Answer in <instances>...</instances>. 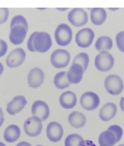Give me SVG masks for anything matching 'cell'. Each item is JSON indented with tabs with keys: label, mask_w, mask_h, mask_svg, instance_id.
Segmentation results:
<instances>
[{
	"label": "cell",
	"mask_w": 124,
	"mask_h": 146,
	"mask_svg": "<svg viewBox=\"0 0 124 146\" xmlns=\"http://www.w3.org/2000/svg\"><path fill=\"white\" fill-rule=\"evenodd\" d=\"M28 29V24L24 16H14L10 22V32L9 40L14 45L21 44L26 36Z\"/></svg>",
	"instance_id": "cell-1"
},
{
	"label": "cell",
	"mask_w": 124,
	"mask_h": 146,
	"mask_svg": "<svg viewBox=\"0 0 124 146\" xmlns=\"http://www.w3.org/2000/svg\"><path fill=\"white\" fill-rule=\"evenodd\" d=\"M52 39L46 32H34L31 34L27 42L28 49L31 52L46 53L52 46Z\"/></svg>",
	"instance_id": "cell-2"
},
{
	"label": "cell",
	"mask_w": 124,
	"mask_h": 146,
	"mask_svg": "<svg viewBox=\"0 0 124 146\" xmlns=\"http://www.w3.org/2000/svg\"><path fill=\"white\" fill-rule=\"evenodd\" d=\"M54 38L59 46L68 45L72 38V31L70 27L66 24H59L54 32Z\"/></svg>",
	"instance_id": "cell-3"
},
{
	"label": "cell",
	"mask_w": 124,
	"mask_h": 146,
	"mask_svg": "<svg viewBox=\"0 0 124 146\" xmlns=\"http://www.w3.org/2000/svg\"><path fill=\"white\" fill-rule=\"evenodd\" d=\"M113 56L107 51H101L96 56L94 64L96 69L102 72L110 71L114 66Z\"/></svg>",
	"instance_id": "cell-4"
},
{
	"label": "cell",
	"mask_w": 124,
	"mask_h": 146,
	"mask_svg": "<svg viewBox=\"0 0 124 146\" xmlns=\"http://www.w3.org/2000/svg\"><path fill=\"white\" fill-rule=\"evenodd\" d=\"M104 86L108 93L113 96L120 94L123 90V80L117 75L108 76L104 81Z\"/></svg>",
	"instance_id": "cell-5"
},
{
	"label": "cell",
	"mask_w": 124,
	"mask_h": 146,
	"mask_svg": "<svg viewBox=\"0 0 124 146\" xmlns=\"http://www.w3.org/2000/svg\"><path fill=\"white\" fill-rule=\"evenodd\" d=\"M42 121L36 116H32L26 120L24 125V132L29 137H37L42 131Z\"/></svg>",
	"instance_id": "cell-6"
},
{
	"label": "cell",
	"mask_w": 124,
	"mask_h": 146,
	"mask_svg": "<svg viewBox=\"0 0 124 146\" xmlns=\"http://www.w3.org/2000/svg\"><path fill=\"white\" fill-rule=\"evenodd\" d=\"M70 60L69 52L64 49H57L52 53L51 62L52 66L57 69H62L68 66Z\"/></svg>",
	"instance_id": "cell-7"
},
{
	"label": "cell",
	"mask_w": 124,
	"mask_h": 146,
	"mask_svg": "<svg viewBox=\"0 0 124 146\" xmlns=\"http://www.w3.org/2000/svg\"><path fill=\"white\" fill-rule=\"evenodd\" d=\"M94 38V31L91 29L85 28L77 32L75 37V41L79 47L87 48L92 44Z\"/></svg>",
	"instance_id": "cell-8"
},
{
	"label": "cell",
	"mask_w": 124,
	"mask_h": 146,
	"mask_svg": "<svg viewBox=\"0 0 124 146\" xmlns=\"http://www.w3.org/2000/svg\"><path fill=\"white\" fill-rule=\"evenodd\" d=\"M80 103L83 109L91 111L99 107L100 99L96 94L93 92H88L82 94L80 98Z\"/></svg>",
	"instance_id": "cell-9"
},
{
	"label": "cell",
	"mask_w": 124,
	"mask_h": 146,
	"mask_svg": "<svg viewBox=\"0 0 124 146\" xmlns=\"http://www.w3.org/2000/svg\"><path fill=\"white\" fill-rule=\"evenodd\" d=\"M68 19L75 27H81L88 22V14L83 9L75 8L69 13Z\"/></svg>",
	"instance_id": "cell-10"
},
{
	"label": "cell",
	"mask_w": 124,
	"mask_h": 146,
	"mask_svg": "<svg viewBox=\"0 0 124 146\" xmlns=\"http://www.w3.org/2000/svg\"><path fill=\"white\" fill-rule=\"evenodd\" d=\"M26 56V54L23 48H15L11 51L6 58V64L10 68L17 67L25 60Z\"/></svg>",
	"instance_id": "cell-11"
},
{
	"label": "cell",
	"mask_w": 124,
	"mask_h": 146,
	"mask_svg": "<svg viewBox=\"0 0 124 146\" xmlns=\"http://www.w3.org/2000/svg\"><path fill=\"white\" fill-rule=\"evenodd\" d=\"M33 116H36L42 121H46L50 115V109L47 103L42 100H37L32 105Z\"/></svg>",
	"instance_id": "cell-12"
},
{
	"label": "cell",
	"mask_w": 124,
	"mask_h": 146,
	"mask_svg": "<svg viewBox=\"0 0 124 146\" xmlns=\"http://www.w3.org/2000/svg\"><path fill=\"white\" fill-rule=\"evenodd\" d=\"M48 139L52 142H59L64 135L62 126L57 122H51L46 127Z\"/></svg>",
	"instance_id": "cell-13"
},
{
	"label": "cell",
	"mask_w": 124,
	"mask_h": 146,
	"mask_svg": "<svg viewBox=\"0 0 124 146\" xmlns=\"http://www.w3.org/2000/svg\"><path fill=\"white\" fill-rule=\"evenodd\" d=\"M27 105L26 99L23 96H17L8 103L6 111L10 115L14 116L16 113L20 112Z\"/></svg>",
	"instance_id": "cell-14"
},
{
	"label": "cell",
	"mask_w": 124,
	"mask_h": 146,
	"mask_svg": "<svg viewBox=\"0 0 124 146\" xmlns=\"http://www.w3.org/2000/svg\"><path fill=\"white\" fill-rule=\"evenodd\" d=\"M44 80V73L39 68H34L29 71L28 84L31 88H37L43 84Z\"/></svg>",
	"instance_id": "cell-15"
},
{
	"label": "cell",
	"mask_w": 124,
	"mask_h": 146,
	"mask_svg": "<svg viewBox=\"0 0 124 146\" xmlns=\"http://www.w3.org/2000/svg\"><path fill=\"white\" fill-rule=\"evenodd\" d=\"M83 69L81 65L78 64H72L67 73V78L70 83H79L83 78Z\"/></svg>",
	"instance_id": "cell-16"
},
{
	"label": "cell",
	"mask_w": 124,
	"mask_h": 146,
	"mask_svg": "<svg viewBox=\"0 0 124 146\" xmlns=\"http://www.w3.org/2000/svg\"><path fill=\"white\" fill-rule=\"evenodd\" d=\"M77 98L76 94L70 91L63 93L59 98V103L61 106L67 110L75 108V105H77Z\"/></svg>",
	"instance_id": "cell-17"
},
{
	"label": "cell",
	"mask_w": 124,
	"mask_h": 146,
	"mask_svg": "<svg viewBox=\"0 0 124 146\" xmlns=\"http://www.w3.org/2000/svg\"><path fill=\"white\" fill-rule=\"evenodd\" d=\"M117 111V108L115 103H108L99 111V118L103 121H109L115 117Z\"/></svg>",
	"instance_id": "cell-18"
},
{
	"label": "cell",
	"mask_w": 124,
	"mask_h": 146,
	"mask_svg": "<svg viewBox=\"0 0 124 146\" xmlns=\"http://www.w3.org/2000/svg\"><path fill=\"white\" fill-rule=\"evenodd\" d=\"M107 13L103 8H93L91 11V19L93 24L96 26L101 25L105 22Z\"/></svg>",
	"instance_id": "cell-19"
},
{
	"label": "cell",
	"mask_w": 124,
	"mask_h": 146,
	"mask_svg": "<svg viewBox=\"0 0 124 146\" xmlns=\"http://www.w3.org/2000/svg\"><path fill=\"white\" fill-rule=\"evenodd\" d=\"M21 135V131L19 127L16 125H10L5 129L4 138L5 141L9 143L15 142L19 139Z\"/></svg>",
	"instance_id": "cell-20"
},
{
	"label": "cell",
	"mask_w": 124,
	"mask_h": 146,
	"mask_svg": "<svg viewBox=\"0 0 124 146\" xmlns=\"http://www.w3.org/2000/svg\"><path fill=\"white\" fill-rule=\"evenodd\" d=\"M68 122L72 127L75 128H81L86 123V118L83 113L79 111H73L69 115Z\"/></svg>",
	"instance_id": "cell-21"
},
{
	"label": "cell",
	"mask_w": 124,
	"mask_h": 146,
	"mask_svg": "<svg viewBox=\"0 0 124 146\" xmlns=\"http://www.w3.org/2000/svg\"><path fill=\"white\" fill-rule=\"evenodd\" d=\"M98 142L100 146H114L117 143L114 133L109 129L101 133Z\"/></svg>",
	"instance_id": "cell-22"
},
{
	"label": "cell",
	"mask_w": 124,
	"mask_h": 146,
	"mask_svg": "<svg viewBox=\"0 0 124 146\" xmlns=\"http://www.w3.org/2000/svg\"><path fill=\"white\" fill-rule=\"evenodd\" d=\"M53 82L55 87L59 90H64L70 85V82L68 80L67 72L66 71H62L56 74Z\"/></svg>",
	"instance_id": "cell-23"
},
{
	"label": "cell",
	"mask_w": 124,
	"mask_h": 146,
	"mask_svg": "<svg viewBox=\"0 0 124 146\" xmlns=\"http://www.w3.org/2000/svg\"><path fill=\"white\" fill-rule=\"evenodd\" d=\"M95 48L98 51H107L112 48V40L110 37L101 36L96 40Z\"/></svg>",
	"instance_id": "cell-24"
},
{
	"label": "cell",
	"mask_w": 124,
	"mask_h": 146,
	"mask_svg": "<svg viewBox=\"0 0 124 146\" xmlns=\"http://www.w3.org/2000/svg\"><path fill=\"white\" fill-rule=\"evenodd\" d=\"M65 146H84L85 141L77 134H72L66 138Z\"/></svg>",
	"instance_id": "cell-25"
},
{
	"label": "cell",
	"mask_w": 124,
	"mask_h": 146,
	"mask_svg": "<svg viewBox=\"0 0 124 146\" xmlns=\"http://www.w3.org/2000/svg\"><path fill=\"white\" fill-rule=\"evenodd\" d=\"M72 64H78L83 67V71H86L89 64V56L86 53H80L75 57Z\"/></svg>",
	"instance_id": "cell-26"
},
{
	"label": "cell",
	"mask_w": 124,
	"mask_h": 146,
	"mask_svg": "<svg viewBox=\"0 0 124 146\" xmlns=\"http://www.w3.org/2000/svg\"><path fill=\"white\" fill-rule=\"evenodd\" d=\"M108 129L112 131L114 133L116 137V139H117V142H119L121 139L122 136H123V129L119 125H113L110 126Z\"/></svg>",
	"instance_id": "cell-27"
},
{
	"label": "cell",
	"mask_w": 124,
	"mask_h": 146,
	"mask_svg": "<svg viewBox=\"0 0 124 146\" xmlns=\"http://www.w3.org/2000/svg\"><path fill=\"white\" fill-rule=\"evenodd\" d=\"M116 42L119 51L124 53V31H121L116 35Z\"/></svg>",
	"instance_id": "cell-28"
},
{
	"label": "cell",
	"mask_w": 124,
	"mask_h": 146,
	"mask_svg": "<svg viewBox=\"0 0 124 146\" xmlns=\"http://www.w3.org/2000/svg\"><path fill=\"white\" fill-rule=\"evenodd\" d=\"M9 11L7 8H0V24L5 23L9 18Z\"/></svg>",
	"instance_id": "cell-29"
},
{
	"label": "cell",
	"mask_w": 124,
	"mask_h": 146,
	"mask_svg": "<svg viewBox=\"0 0 124 146\" xmlns=\"http://www.w3.org/2000/svg\"><path fill=\"white\" fill-rule=\"evenodd\" d=\"M8 50V45L4 40L0 39V58L5 56Z\"/></svg>",
	"instance_id": "cell-30"
},
{
	"label": "cell",
	"mask_w": 124,
	"mask_h": 146,
	"mask_svg": "<svg viewBox=\"0 0 124 146\" xmlns=\"http://www.w3.org/2000/svg\"><path fill=\"white\" fill-rule=\"evenodd\" d=\"M4 121V113H3L2 110L0 108V127L3 125Z\"/></svg>",
	"instance_id": "cell-31"
},
{
	"label": "cell",
	"mask_w": 124,
	"mask_h": 146,
	"mask_svg": "<svg viewBox=\"0 0 124 146\" xmlns=\"http://www.w3.org/2000/svg\"><path fill=\"white\" fill-rule=\"evenodd\" d=\"M84 146H96V145L92 141L86 140V141H85Z\"/></svg>",
	"instance_id": "cell-32"
},
{
	"label": "cell",
	"mask_w": 124,
	"mask_h": 146,
	"mask_svg": "<svg viewBox=\"0 0 124 146\" xmlns=\"http://www.w3.org/2000/svg\"><path fill=\"white\" fill-rule=\"evenodd\" d=\"M16 146H32V145H31V144H30L28 142L23 141V142H20Z\"/></svg>",
	"instance_id": "cell-33"
},
{
	"label": "cell",
	"mask_w": 124,
	"mask_h": 146,
	"mask_svg": "<svg viewBox=\"0 0 124 146\" xmlns=\"http://www.w3.org/2000/svg\"><path fill=\"white\" fill-rule=\"evenodd\" d=\"M120 108L121 109L122 111L124 112V97L121 98L120 100Z\"/></svg>",
	"instance_id": "cell-34"
},
{
	"label": "cell",
	"mask_w": 124,
	"mask_h": 146,
	"mask_svg": "<svg viewBox=\"0 0 124 146\" xmlns=\"http://www.w3.org/2000/svg\"><path fill=\"white\" fill-rule=\"evenodd\" d=\"M3 71H4V66H3V64L0 62V76L2 74Z\"/></svg>",
	"instance_id": "cell-35"
},
{
	"label": "cell",
	"mask_w": 124,
	"mask_h": 146,
	"mask_svg": "<svg viewBox=\"0 0 124 146\" xmlns=\"http://www.w3.org/2000/svg\"><path fill=\"white\" fill-rule=\"evenodd\" d=\"M68 8H66V9H57V10H59V11H66V10H67Z\"/></svg>",
	"instance_id": "cell-36"
},
{
	"label": "cell",
	"mask_w": 124,
	"mask_h": 146,
	"mask_svg": "<svg viewBox=\"0 0 124 146\" xmlns=\"http://www.w3.org/2000/svg\"><path fill=\"white\" fill-rule=\"evenodd\" d=\"M0 146H6L4 143H3L2 142H0Z\"/></svg>",
	"instance_id": "cell-37"
},
{
	"label": "cell",
	"mask_w": 124,
	"mask_h": 146,
	"mask_svg": "<svg viewBox=\"0 0 124 146\" xmlns=\"http://www.w3.org/2000/svg\"><path fill=\"white\" fill-rule=\"evenodd\" d=\"M110 9V10H112V11H116V10H119V8H117V9H110H110Z\"/></svg>",
	"instance_id": "cell-38"
},
{
	"label": "cell",
	"mask_w": 124,
	"mask_h": 146,
	"mask_svg": "<svg viewBox=\"0 0 124 146\" xmlns=\"http://www.w3.org/2000/svg\"><path fill=\"white\" fill-rule=\"evenodd\" d=\"M119 146H124V144H121V145H119Z\"/></svg>",
	"instance_id": "cell-39"
},
{
	"label": "cell",
	"mask_w": 124,
	"mask_h": 146,
	"mask_svg": "<svg viewBox=\"0 0 124 146\" xmlns=\"http://www.w3.org/2000/svg\"><path fill=\"white\" fill-rule=\"evenodd\" d=\"M36 146H42V145H36Z\"/></svg>",
	"instance_id": "cell-40"
}]
</instances>
